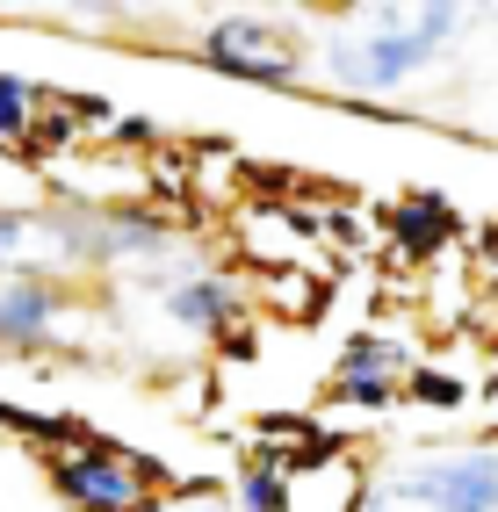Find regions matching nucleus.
<instances>
[{
    "label": "nucleus",
    "instance_id": "1",
    "mask_svg": "<svg viewBox=\"0 0 498 512\" xmlns=\"http://www.w3.org/2000/svg\"><path fill=\"white\" fill-rule=\"evenodd\" d=\"M376 22H383V37L332 44V65H340L354 87H397L405 73H419V65L448 44V29L462 15L455 8H419V15H376Z\"/></svg>",
    "mask_w": 498,
    "mask_h": 512
},
{
    "label": "nucleus",
    "instance_id": "2",
    "mask_svg": "<svg viewBox=\"0 0 498 512\" xmlns=\"http://www.w3.org/2000/svg\"><path fill=\"white\" fill-rule=\"evenodd\" d=\"M102 246V231L65 224V217H29V210H0V267L15 275H44V267H73Z\"/></svg>",
    "mask_w": 498,
    "mask_h": 512
},
{
    "label": "nucleus",
    "instance_id": "3",
    "mask_svg": "<svg viewBox=\"0 0 498 512\" xmlns=\"http://www.w3.org/2000/svg\"><path fill=\"white\" fill-rule=\"evenodd\" d=\"M58 491L87 505V512H145V462H130V455H73V462H58Z\"/></svg>",
    "mask_w": 498,
    "mask_h": 512
},
{
    "label": "nucleus",
    "instance_id": "4",
    "mask_svg": "<svg viewBox=\"0 0 498 512\" xmlns=\"http://www.w3.org/2000/svg\"><path fill=\"white\" fill-rule=\"evenodd\" d=\"M210 58L224 73H246V80H289L296 73L289 37H275V29H260V22H217L210 29Z\"/></svg>",
    "mask_w": 498,
    "mask_h": 512
},
{
    "label": "nucleus",
    "instance_id": "5",
    "mask_svg": "<svg viewBox=\"0 0 498 512\" xmlns=\"http://www.w3.org/2000/svg\"><path fill=\"white\" fill-rule=\"evenodd\" d=\"M412 375V361H405V347H390V339H347V354H340V397H354V404H383V397H397V383Z\"/></svg>",
    "mask_w": 498,
    "mask_h": 512
},
{
    "label": "nucleus",
    "instance_id": "6",
    "mask_svg": "<svg viewBox=\"0 0 498 512\" xmlns=\"http://www.w3.org/2000/svg\"><path fill=\"white\" fill-rule=\"evenodd\" d=\"M44 325H51V289L44 282H8L0 289V339L44 347Z\"/></svg>",
    "mask_w": 498,
    "mask_h": 512
},
{
    "label": "nucleus",
    "instance_id": "7",
    "mask_svg": "<svg viewBox=\"0 0 498 512\" xmlns=\"http://www.w3.org/2000/svg\"><path fill=\"white\" fill-rule=\"evenodd\" d=\"M231 311H239V289L217 282V275H195V282L166 289V318H181V325H224Z\"/></svg>",
    "mask_w": 498,
    "mask_h": 512
},
{
    "label": "nucleus",
    "instance_id": "8",
    "mask_svg": "<svg viewBox=\"0 0 498 512\" xmlns=\"http://www.w3.org/2000/svg\"><path fill=\"white\" fill-rule=\"evenodd\" d=\"M397 231L412 238V253H426V246H441V238L455 231V217H448L441 195H419V202H405V210H397Z\"/></svg>",
    "mask_w": 498,
    "mask_h": 512
},
{
    "label": "nucleus",
    "instance_id": "9",
    "mask_svg": "<svg viewBox=\"0 0 498 512\" xmlns=\"http://www.w3.org/2000/svg\"><path fill=\"white\" fill-rule=\"evenodd\" d=\"M246 512H289V476L260 462V469L246 476Z\"/></svg>",
    "mask_w": 498,
    "mask_h": 512
},
{
    "label": "nucleus",
    "instance_id": "10",
    "mask_svg": "<svg viewBox=\"0 0 498 512\" xmlns=\"http://www.w3.org/2000/svg\"><path fill=\"white\" fill-rule=\"evenodd\" d=\"M22 138H29V87L0 80V145H22Z\"/></svg>",
    "mask_w": 498,
    "mask_h": 512
},
{
    "label": "nucleus",
    "instance_id": "11",
    "mask_svg": "<svg viewBox=\"0 0 498 512\" xmlns=\"http://www.w3.org/2000/svg\"><path fill=\"white\" fill-rule=\"evenodd\" d=\"M426 404H462V383H448V375H419V383H412Z\"/></svg>",
    "mask_w": 498,
    "mask_h": 512
},
{
    "label": "nucleus",
    "instance_id": "12",
    "mask_svg": "<svg viewBox=\"0 0 498 512\" xmlns=\"http://www.w3.org/2000/svg\"><path fill=\"white\" fill-rule=\"evenodd\" d=\"M145 512H224V505H217V498H210V491H203V498H195V505H166V498H152V505H145Z\"/></svg>",
    "mask_w": 498,
    "mask_h": 512
}]
</instances>
